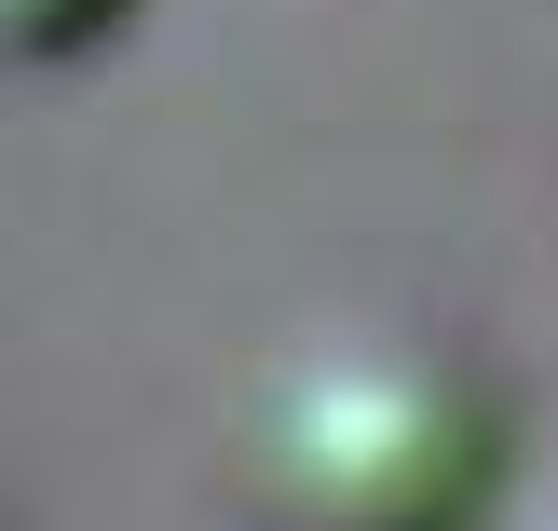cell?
Returning a JSON list of instances; mask_svg holds the SVG:
<instances>
[{
	"instance_id": "1",
	"label": "cell",
	"mask_w": 558,
	"mask_h": 531,
	"mask_svg": "<svg viewBox=\"0 0 558 531\" xmlns=\"http://www.w3.org/2000/svg\"><path fill=\"white\" fill-rule=\"evenodd\" d=\"M505 463V409L450 354H314L259 409V491L287 531H463Z\"/></svg>"
},
{
	"instance_id": "2",
	"label": "cell",
	"mask_w": 558,
	"mask_h": 531,
	"mask_svg": "<svg viewBox=\"0 0 558 531\" xmlns=\"http://www.w3.org/2000/svg\"><path fill=\"white\" fill-rule=\"evenodd\" d=\"M109 14H123V0H14V41H27V55H82Z\"/></svg>"
}]
</instances>
